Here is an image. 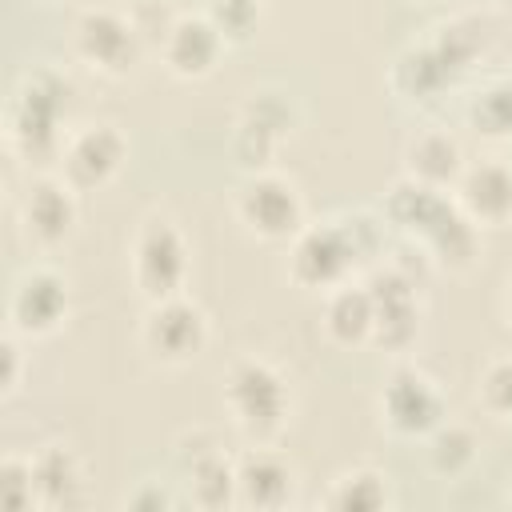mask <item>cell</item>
Listing matches in <instances>:
<instances>
[{
	"mask_svg": "<svg viewBox=\"0 0 512 512\" xmlns=\"http://www.w3.org/2000/svg\"><path fill=\"white\" fill-rule=\"evenodd\" d=\"M464 168L468 164H464L460 140L448 128H424L404 144V176H412L428 188L452 192Z\"/></svg>",
	"mask_w": 512,
	"mask_h": 512,
	"instance_id": "cell-20",
	"label": "cell"
},
{
	"mask_svg": "<svg viewBox=\"0 0 512 512\" xmlns=\"http://www.w3.org/2000/svg\"><path fill=\"white\" fill-rule=\"evenodd\" d=\"M208 344V316L196 300L168 296V300H152L144 320H140V348L168 368L192 364Z\"/></svg>",
	"mask_w": 512,
	"mask_h": 512,
	"instance_id": "cell-10",
	"label": "cell"
},
{
	"mask_svg": "<svg viewBox=\"0 0 512 512\" xmlns=\"http://www.w3.org/2000/svg\"><path fill=\"white\" fill-rule=\"evenodd\" d=\"M388 504H392V488L380 468H348L332 480L324 496V508L332 512H380Z\"/></svg>",
	"mask_w": 512,
	"mask_h": 512,
	"instance_id": "cell-22",
	"label": "cell"
},
{
	"mask_svg": "<svg viewBox=\"0 0 512 512\" xmlns=\"http://www.w3.org/2000/svg\"><path fill=\"white\" fill-rule=\"evenodd\" d=\"M0 500L8 512H32L40 508L36 500V480H32V456L8 452L0 464Z\"/></svg>",
	"mask_w": 512,
	"mask_h": 512,
	"instance_id": "cell-26",
	"label": "cell"
},
{
	"mask_svg": "<svg viewBox=\"0 0 512 512\" xmlns=\"http://www.w3.org/2000/svg\"><path fill=\"white\" fill-rule=\"evenodd\" d=\"M132 284L140 288V296L152 300H168L180 296L188 288V272H192V248L184 240V232L168 220V216H148L136 236H132Z\"/></svg>",
	"mask_w": 512,
	"mask_h": 512,
	"instance_id": "cell-6",
	"label": "cell"
},
{
	"mask_svg": "<svg viewBox=\"0 0 512 512\" xmlns=\"http://www.w3.org/2000/svg\"><path fill=\"white\" fill-rule=\"evenodd\" d=\"M128 160V136L116 124H80L60 148V176L76 192H92L116 180Z\"/></svg>",
	"mask_w": 512,
	"mask_h": 512,
	"instance_id": "cell-13",
	"label": "cell"
},
{
	"mask_svg": "<svg viewBox=\"0 0 512 512\" xmlns=\"http://www.w3.org/2000/svg\"><path fill=\"white\" fill-rule=\"evenodd\" d=\"M480 404L496 420H508L512 424V356L488 360V368L480 372Z\"/></svg>",
	"mask_w": 512,
	"mask_h": 512,
	"instance_id": "cell-28",
	"label": "cell"
},
{
	"mask_svg": "<svg viewBox=\"0 0 512 512\" xmlns=\"http://www.w3.org/2000/svg\"><path fill=\"white\" fill-rule=\"evenodd\" d=\"M508 504H512V484H508Z\"/></svg>",
	"mask_w": 512,
	"mask_h": 512,
	"instance_id": "cell-32",
	"label": "cell"
},
{
	"mask_svg": "<svg viewBox=\"0 0 512 512\" xmlns=\"http://www.w3.org/2000/svg\"><path fill=\"white\" fill-rule=\"evenodd\" d=\"M68 280L52 264H32L12 280L8 292V328L24 340H44L68 320Z\"/></svg>",
	"mask_w": 512,
	"mask_h": 512,
	"instance_id": "cell-11",
	"label": "cell"
},
{
	"mask_svg": "<svg viewBox=\"0 0 512 512\" xmlns=\"http://www.w3.org/2000/svg\"><path fill=\"white\" fill-rule=\"evenodd\" d=\"M180 476L196 508H232L236 504V460L224 456L212 432H192L180 448Z\"/></svg>",
	"mask_w": 512,
	"mask_h": 512,
	"instance_id": "cell-16",
	"label": "cell"
},
{
	"mask_svg": "<svg viewBox=\"0 0 512 512\" xmlns=\"http://www.w3.org/2000/svg\"><path fill=\"white\" fill-rule=\"evenodd\" d=\"M72 52L96 76L120 80L140 64V32L120 8L92 4L72 24Z\"/></svg>",
	"mask_w": 512,
	"mask_h": 512,
	"instance_id": "cell-8",
	"label": "cell"
},
{
	"mask_svg": "<svg viewBox=\"0 0 512 512\" xmlns=\"http://www.w3.org/2000/svg\"><path fill=\"white\" fill-rule=\"evenodd\" d=\"M480 456V440L468 424L460 420H444L436 432H428V464L436 476L452 480V476H464Z\"/></svg>",
	"mask_w": 512,
	"mask_h": 512,
	"instance_id": "cell-24",
	"label": "cell"
},
{
	"mask_svg": "<svg viewBox=\"0 0 512 512\" xmlns=\"http://www.w3.org/2000/svg\"><path fill=\"white\" fill-rule=\"evenodd\" d=\"M468 120L480 136L512 140V72L484 80L468 100Z\"/></svg>",
	"mask_w": 512,
	"mask_h": 512,
	"instance_id": "cell-23",
	"label": "cell"
},
{
	"mask_svg": "<svg viewBox=\"0 0 512 512\" xmlns=\"http://www.w3.org/2000/svg\"><path fill=\"white\" fill-rule=\"evenodd\" d=\"M32 480H36V500L48 512L80 508L88 496L84 464L68 444H44L40 452H32Z\"/></svg>",
	"mask_w": 512,
	"mask_h": 512,
	"instance_id": "cell-19",
	"label": "cell"
},
{
	"mask_svg": "<svg viewBox=\"0 0 512 512\" xmlns=\"http://www.w3.org/2000/svg\"><path fill=\"white\" fill-rule=\"evenodd\" d=\"M224 48H228V40L208 20V12H180L164 28V40H160L164 68L176 80H204V76H212L220 56H224Z\"/></svg>",
	"mask_w": 512,
	"mask_h": 512,
	"instance_id": "cell-15",
	"label": "cell"
},
{
	"mask_svg": "<svg viewBox=\"0 0 512 512\" xmlns=\"http://www.w3.org/2000/svg\"><path fill=\"white\" fill-rule=\"evenodd\" d=\"M296 496V468L272 444H252L236 456V504L256 512L288 508Z\"/></svg>",
	"mask_w": 512,
	"mask_h": 512,
	"instance_id": "cell-17",
	"label": "cell"
},
{
	"mask_svg": "<svg viewBox=\"0 0 512 512\" xmlns=\"http://www.w3.org/2000/svg\"><path fill=\"white\" fill-rule=\"evenodd\" d=\"M224 408L252 444H272L292 416V388L264 356H240L224 372Z\"/></svg>",
	"mask_w": 512,
	"mask_h": 512,
	"instance_id": "cell-5",
	"label": "cell"
},
{
	"mask_svg": "<svg viewBox=\"0 0 512 512\" xmlns=\"http://www.w3.org/2000/svg\"><path fill=\"white\" fill-rule=\"evenodd\" d=\"M72 104H76V84L64 68L56 64L28 68L4 112L8 148L20 160H60Z\"/></svg>",
	"mask_w": 512,
	"mask_h": 512,
	"instance_id": "cell-3",
	"label": "cell"
},
{
	"mask_svg": "<svg viewBox=\"0 0 512 512\" xmlns=\"http://www.w3.org/2000/svg\"><path fill=\"white\" fill-rule=\"evenodd\" d=\"M368 292H372V344L384 352H404L416 332H420V300H416V280L396 268V264H376L364 276Z\"/></svg>",
	"mask_w": 512,
	"mask_h": 512,
	"instance_id": "cell-12",
	"label": "cell"
},
{
	"mask_svg": "<svg viewBox=\"0 0 512 512\" xmlns=\"http://www.w3.org/2000/svg\"><path fill=\"white\" fill-rule=\"evenodd\" d=\"M380 216L400 236H408V244H416L432 264L448 272H464L480 256V228L464 216L456 196L444 188H428L412 176H400L384 192Z\"/></svg>",
	"mask_w": 512,
	"mask_h": 512,
	"instance_id": "cell-1",
	"label": "cell"
},
{
	"mask_svg": "<svg viewBox=\"0 0 512 512\" xmlns=\"http://www.w3.org/2000/svg\"><path fill=\"white\" fill-rule=\"evenodd\" d=\"M24 336L20 332H4L0 340V396H16L24 384Z\"/></svg>",
	"mask_w": 512,
	"mask_h": 512,
	"instance_id": "cell-29",
	"label": "cell"
},
{
	"mask_svg": "<svg viewBox=\"0 0 512 512\" xmlns=\"http://www.w3.org/2000/svg\"><path fill=\"white\" fill-rule=\"evenodd\" d=\"M372 292L364 280H344L324 292V332L340 348H360L372 344Z\"/></svg>",
	"mask_w": 512,
	"mask_h": 512,
	"instance_id": "cell-21",
	"label": "cell"
},
{
	"mask_svg": "<svg viewBox=\"0 0 512 512\" xmlns=\"http://www.w3.org/2000/svg\"><path fill=\"white\" fill-rule=\"evenodd\" d=\"M504 4H512V0H504Z\"/></svg>",
	"mask_w": 512,
	"mask_h": 512,
	"instance_id": "cell-33",
	"label": "cell"
},
{
	"mask_svg": "<svg viewBox=\"0 0 512 512\" xmlns=\"http://www.w3.org/2000/svg\"><path fill=\"white\" fill-rule=\"evenodd\" d=\"M176 504H180V496L172 488H164L160 480H140L132 492H124V508H136V512H168Z\"/></svg>",
	"mask_w": 512,
	"mask_h": 512,
	"instance_id": "cell-30",
	"label": "cell"
},
{
	"mask_svg": "<svg viewBox=\"0 0 512 512\" xmlns=\"http://www.w3.org/2000/svg\"><path fill=\"white\" fill-rule=\"evenodd\" d=\"M204 12H208V20L224 32V40L232 44V40H248V36L256 32L264 4H260V0H208Z\"/></svg>",
	"mask_w": 512,
	"mask_h": 512,
	"instance_id": "cell-27",
	"label": "cell"
},
{
	"mask_svg": "<svg viewBox=\"0 0 512 512\" xmlns=\"http://www.w3.org/2000/svg\"><path fill=\"white\" fill-rule=\"evenodd\" d=\"M452 196L476 228H504L512 220V160L488 156L468 164Z\"/></svg>",
	"mask_w": 512,
	"mask_h": 512,
	"instance_id": "cell-18",
	"label": "cell"
},
{
	"mask_svg": "<svg viewBox=\"0 0 512 512\" xmlns=\"http://www.w3.org/2000/svg\"><path fill=\"white\" fill-rule=\"evenodd\" d=\"M236 220L244 224L248 236L256 240H268V244H280V240H292L308 216H304V196L296 192V184L272 168L264 172H248L236 188Z\"/></svg>",
	"mask_w": 512,
	"mask_h": 512,
	"instance_id": "cell-7",
	"label": "cell"
},
{
	"mask_svg": "<svg viewBox=\"0 0 512 512\" xmlns=\"http://www.w3.org/2000/svg\"><path fill=\"white\" fill-rule=\"evenodd\" d=\"M280 140H284V136H276V132L264 128L260 120H252V116L240 112L236 132H232V152H236V160H240L248 172H264V168H272V156H276Z\"/></svg>",
	"mask_w": 512,
	"mask_h": 512,
	"instance_id": "cell-25",
	"label": "cell"
},
{
	"mask_svg": "<svg viewBox=\"0 0 512 512\" xmlns=\"http://www.w3.org/2000/svg\"><path fill=\"white\" fill-rule=\"evenodd\" d=\"M76 188L64 176H36L20 204H16V220L28 244L36 248H56L76 232Z\"/></svg>",
	"mask_w": 512,
	"mask_h": 512,
	"instance_id": "cell-14",
	"label": "cell"
},
{
	"mask_svg": "<svg viewBox=\"0 0 512 512\" xmlns=\"http://www.w3.org/2000/svg\"><path fill=\"white\" fill-rule=\"evenodd\" d=\"M480 48H484V40L472 20H448V24L432 28V36L408 44L392 60L388 84L408 104H436L472 68Z\"/></svg>",
	"mask_w": 512,
	"mask_h": 512,
	"instance_id": "cell-4",
	"label": "cell"
},
{
	"mask_svg": "<svg viewBox=\"0 0 512 512\" xmlns=\"http://www.w3.org/2000/svg\"><path fill=\"white\" fill-rule=\"evenodd\" d=\"M504 320L512 324V272H508V280H504Z\"/></svg>",
	"mask_w": 512,
	"mask_h": 512,
	"instance_id": "cell-31",
	"label": "cell"
},
{
	"mask_svg": "<svg viewBox=\"0 0 512 512\" xmlns=\"http://www.w3.org/2000/svg\"><path fill=\"white\" fill-rule=\"evenodd\" d=\"M384 232H388V220L376 212L312 220L288 240V276L300 288L328 292L352 280L360 268H368L384 252Z\"/></svg>",
	"mask_w": 512,
	"mask_h": 512,
	"instance_id": "cell-2",
	"label": "cell"
},
{
	"mask_svg": "<svg viewBox=\"0 0 512 512\" xmlns=\"http://www.w3.org/2000/svg\"><path fill=\"white\" fill-rule=\"evenodd\" d=\"M376 408H380L384 428L404 440H428V432H436L448 420V400L440 384L412 364H400L388 372L376 396Z\"/></svg>",
	"mask_w": 512,
	"mask_h": 512,
	"instance_id": "cell-9",
	"label": "cell"
}]
</instances>
